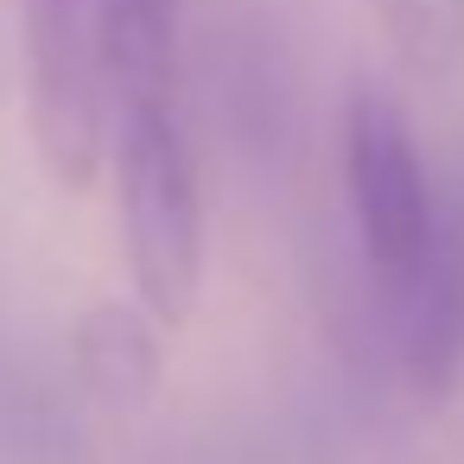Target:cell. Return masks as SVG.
Instances as JSON below:
<instances>
[{"mask_svg": "<svg viewBox=\"0 0 464 464\" xmlns=\"http://www.w3.org/2000/svg\"><path fill=\"white\" fill-rule=\"evenodd\" d=\"M362 14L413 77L439 83L464 64V0H362Z\"/></svg>", "mask_w": 464, "mask_h": 464, "instance_id": "52a82bcc", "label": "cell"}, {"mask_svg": "<svg viewBox=\"0 0 464 464\" xmlns=\"http://www.w3.org/2000/svg\"><path fill=\"white\" fill-rule=\"evenodd\" d=\"M343 185H350L362 261L382 299H394L426 261V242L439 223V185L420 160V140L401 102L375 83H362L343 109Z\"/></svg>", "mask_w": 464, "mask_h": 464, "instance_id": "3957f363", "label": "cell"}, {"mask_svg": "<svg viewBox=\"0 0 464 464\" xmlns=\"http://www.w3.org/2000/svg\"><path fill=\"white\" fill-rule=\"evenodd\" d=\"M20 58L39 160L64 191H90L115 140L109 0H20Z\"/></svg>", "mask_w": 464, "mask_h": 464, "instance_id": "7a4b0ae2", "label": "cell"}, {"mask_svg": "<svg viewBox=\"0 0 464 464\" xmlns=\"http://www.w3.org/2000/svg\"><path fill=\"white\" fill-rule=\"evenodd\" d=\"M109 109H179V0H109Z\"/></svg>", "mask_w": 464, "mask_h": 464, "instance_id": "8992f818", "label": "cell"}, {"mask_svg": "<svg viewBox=\"0 0 464 464\" xmlns=\"http://www.w3.org/2000/svg\"><path fill=\"white\" fill-rule=\"evenodd\" d=\"M115 217L134 299L172 331L204 286V191L179 109L115 115Z\"/></svg>", "mask_w": 464, "mask_h": 464, "instance_id": "6da1fadb", "label": "cell"}, {"mask_svg": "<svg viewBox=\"0 0 464 464\" xmlns=\"http://www.w3.org/2000/svg\"><path fill=\"white\" fill-rule=\"evenodd\" d=\"M160 331L166 324L140 299H102V305H90L71 324V369H77V382L102 407H115V413L147 407L160 394V375H166Z\"/></svg>", "mask_w": 464, "mask_h": 464, "instance_id": "5b68a950", "label": "cell"}, {"mask_svg": "<svg viewBox=\"0 0 464 464\" xmlns=\"http://www.w3.org/2000/svg\"><path fill=\"white\" fill-rule=\"evenodd\" d=\"M0 445L14 464H71L77 426L45 388H7L0 394Z\"/></svg>", "mask_w": 464, "mask_h": 464, "instance_id": "ba28073f", "label": "cell"}, {"mask_svg": "<svg viewBox=\"0 0 464 464\" xmlns=\"http://www.w3.org/2000/svg\"><path fill=\"white\" fill-rule=\"evenodd\" d=\"M394 356L420 401H445L464 382V166L439 185V223L413 280L388 299Z\"/></svg>", "mask_w": 464, "mask_h": 464, "instance_id": "277c9868", "label": "cell"}]
</instances>
